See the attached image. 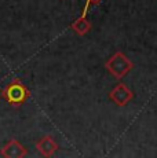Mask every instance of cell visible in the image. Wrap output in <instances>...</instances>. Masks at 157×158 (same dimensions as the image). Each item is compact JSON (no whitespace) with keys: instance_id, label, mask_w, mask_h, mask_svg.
I'll return each instance as SVG.
<instances>
[{"instance_id":"1","label":"cell","mask_w":157,"mask_h":158,"mask_svg":"<svg viewBox=\"0 0 157 158\" xmlns=\"http://www.w3.org/2000/svg\"><path fill=\"white\" fill-rule=\"evenodd\" d=\"M2 96L8 105L14 106V107H19L29 99L31 91L19 78H14L11 83H8L2 89Z\"/></svg>"},{"instance_id":"2","label":"cell","mask_w":157,"mask_h":158,"mask_svg":"<svg viewBox=\"0 0 157 158\" xmlns=\"http://www.w3.org/2000/svg\"><path fill=\"white\" fill-rule=\"evenodd\" d=\"M105 68L108 69V72L113 76L114 78H123L127 76L131 69L134 68V63L127 55L121 52V51H116L109 59L105 62Z\"/></svg>"},{"instance_id":"3","label":"cell","mask_w":157,"mask_h":158,"mask_svg":"<svg viewBox=\"0 0 157 158\" xmlns=\"http://www.w3.org/2000/svg\"><path fill=\"white\" fill-rule=\"evenodd\" d=\"M26 154H28L26 147L17 139H10L0 148V156L3 158H25Z\"/></svg>"},{"instance_id":"4","label":"cell","mask_w":157,"mask_h":158,"mask_svg":"<svg viewBox=\"0 0 157 158\" xmlns=\"http://www.w3.org/2000/svg\"><path fill=\"white\" fill-rule=\"evenodd\" d=\"M109 98L113 103H116L117 106H125L127 103H129L134 98V94L125 85L124 83H119L113 89L109 92Z\"/></svg>"},{"instance_id":"5","label":"cell","mask_w":157,"mask_h":158,"mask_svg":"<svg viewBox=\"0 0 157 158\" xmlns=\"http://www.w3.org/2000/svg\"><path fill=\"white\" fill-rule=\"evenodd\" d=\"M36 150L41 154L44 158H51L58 150V143L53 136H43L36 142Z\"/></svg>"},{"instance_id":"6","label":"cell","mask_w":157,"mask_h":158,"mask_svg":"<svg viewBox=\"0 0 157 158\" xmlns=\"http://www.w3.org/2000/svg\"><path fill=\"white\" fill-rule=\"evenodd\" d=\"M72 29H73L77 35L84 36L91 30V22H90V19L86 15H81V17H78L77 19L72 23Z\"/></svg>"},{"instance_id":"7","label":"cell","mask_w":157,"mask_h":158,"mask_svg":"<svg viewBox=\"0 0 157 158\" xmlns=\"http://www.w3.org/2000/svg\"><path fill=\"white\" fill-rule=\"evenodd\" d=\"M101 2V0H86V7H84V14L83 15H86L87 13V10H88L91 6H95V4H98V3Z\"/></svg>"}]
</instances>
